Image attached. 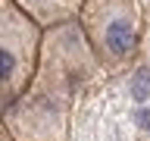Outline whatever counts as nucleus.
<instances>
[{
  "label": "nucleus",
  "mask_w": 150,
  "mask_h": 141,
  "mask_svg": "<svg viewBox=\"0 0 150 141\" xmlns=\"http://www.w3.org/2000/svg\"><path fill=\"white\" fill-rule=\"evenodd\" d=\"M44 28L16 0H0V116L16 107L35 82Z\"/></svg>",
  "instance_id": "nucleus-1"
},
{
  "label": "nucleus",
  "mask_w": 150,
  "mask_h": 141,
  "mask_svg": "<svg viewBox=\"0 0 150 141\" xmlns=\"http://www.w3.org/2000/svg\"><path fill=\"white\" fill-rule=\"evenodd\" d=\"M78 25L97 63L106 69H119L138 53L141 16L134 0H84L78 9Z\"/></svg>",
  "instance_id": "nucleus-2"
},
{
  "label": "nucleus",
  "mask_w": 150,
  "mask_h": 141,
  "mask_svg": "<svg viewBox=\"0 0 150 141\" xmlns=\"http://www.w3.org/2000/svg\"><path fill=\"white\" fill-rule=\"evenodd\" d=\"M81 3L84 0H16V6H22L41 28H53V25H63V22H72L78 16Z\"/></svg>",
  "instance_id": "nucleus-3"
},
{
  "label": "nucleus",
  "mask_w": 150,
  "mask_h": 141,
  "mask_svg": "<svg viewBox=\"0 0 150 141\" xmlns=\"http://www.w3.org/2000/svg\"><path fill=\"white\" fill-rule=\"evenodd\" d=\"M0 141H13V135H9V129L3 125V119H0Z\"/></svg>",
  "instance_id": "nucleus-4"
}]
</instances>
